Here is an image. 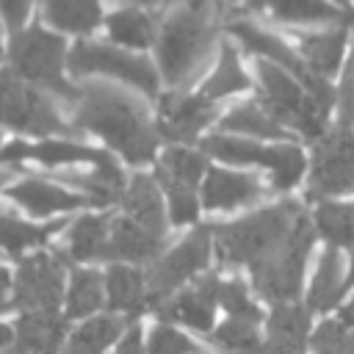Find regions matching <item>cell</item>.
<instances>
[{"instance_id": "obj_1", "label": "cell", "mask_w": 354, "mask_h": 354, "mask_svg": "<svg viewBox=\"0 0 354 354\" xmlns=\"http://www.w3.org/2000/svg\"><path fill=\"white\" fill-rule=\"evenodd\" d=\"M75 124L105 138L127 163L147 166L158 152V127L147 105L116 86L88 83L80 88Z\"/></svg>"}, {"instance_id": "obj_2", "label": "cell", "mask_w": 354, "mask_h": 354, "mask_svg": "<svg viewBox=\"0 0 354 354\" xmlns=\"http://www.w3.org/2000/svg\"><path fill=\"white\" fill-rule=\"evenodd\" d=\"M313 230V218L296 199H282L277 205L252 210L241 218L213 227V246L221 266L249 271L274 260L290 241Z\"/></svg>"}, {"instance_id": "obj_3", "label": "cell", "mask_w": 354, "mask_h": 354, "mask_svg": "<svg viewBox=\"0 0 354 354\" xmlns=\"http://www.w3.org/2000/svg\"><path fill=\"white\" fill-rule=\"evenodd\" d=\"M218 6L183 3L163 11L158 30V69L174 91L191 86L207 66L218 36Z\"/></svg>"}, {"instance_id": "obj_4", "label": "cell", "mask_w": 354, "mask_h": 354, "mask_svg": "<svg viewBox=\"0 0 354 354\" xmlns=\"http://www.w3.org/2000/svg\"><path fill=\"white\" fill-rule=\"evenodd\" d=\"M257 102L288 130L293 127L310 141H318L329 130V113L307 94V88L285 69L257 61Z\"/></svg>"}, {"instance_id": "obj_5", "label": "cell", "mask_w": 354, "mask_h": 354, "mask_svg": "<svg viewBox=\"0 0 354 354\" xmlns=\"http://www.w3.org/2000/svg\"><path fill=\"white\" fill-rule=\"evenodd\" d=\"M202 152L232 166H260L271 171L274 191H290L301 183L307 171V155L296 144H260L252 138H238L216 133L202 138Z\"/></svg>"}, {"instance_id": "obj_6", "label": "cell", "mask_w": 354, "mask_h": 354, "mask_svg": "<svg viewBox=\"0 0 354 354\" xmlns=\"http://www.w3.org/2000/svg\"><path fill=\"white\" fill-rule=\"evenodd\" d=\"M210 254H213V227H196L177 246H171L155 263H149V268L144 271L149 307L155 310L160 301L183 290L185 282L207 274Z\"/></svg>"}, {"instance_id": "obj_7", "label": "cell", "mask_w": 354, "mask_h": 354, "mask_svg": "<svg viewBox=\"0 0 354 354\" xmlns=\"http://www.w3.org/2000/svg\"><path fill=\"white\" fill-rule=\"evenodd\" d=\"M64 39L44 30V28H30L25 33H19L11 41V64H14V75L55 91L64 100H75L80 97V88H72L64 77Z\"/></svg>"}, {"instance_id": "obj_8", "label": "cell", "mask_w": 354, "mask_h": 354, "mask_svg": "<svg viewBox=\"0 0 354 354\" xmlns=\"http://www.w3.org/2000/svg\"><path fill=\"white\" fill-rule=\"evenodd\" d=\"M354 191V130L329 127L313 147L307 199L329 202Z\"/></svg>"}, {"instance_id": "obj_9", "label": "cell", "mask_w": 354, "mask_h": 354, "mask_svg": "<svg viewBox=\"0 0 354 354\" xmlns=\"http://www.w3.org/2000/svg\"><path fill=\"white\" fill-rule=\"evenodd\" d=\"M69 72L83 77V75H108L116 77L133 88H138L147 97L158 94V72L149 58L119 50L113 44L102 41H77L69 53Z\"/></svg>"}, {"instance_id": "obj_10", "label": "cell", "mask_w": 354, "mask_h": 354, "mask_svg": "<svg viewBox=\"0 0 354 354\" xmlns=\"http://www.w3.org/2000/svg\"><path fill=\"white\" fill-rule=\"evenodd\" d=\"M315 230L301 232L296 241H290L274 260L252 268V288L257 290L260 299L274 304H296L304 288V274H307V260L313 252Z\"/></svg>"}, {"instance_id": "obj_11", "label": "cell", "mask_w": 354, "mask_h": 354, "mask_svg": "<svg viewBox=\"0 0 354 354\" xmlns=\"http://www.w3.org/2000/svg\"><path fill=\"white\" fill-rule=\"evenodd\" d=\"M0 122L33 136L64 133V122L55 105L39 88L17 77L14 69L0 72Z\"/></svg>"}, {"instance_id": "obj_12", "label": "cell", "mask_w": 354, "mask_h": 354, "mask_svg": "<svg viewBox=\"0 0 354 354\" xmlns=\"http://www.w3.org/2000/svg\"><path fill=\"white\" fill-rule=\"evenodd\" d=\"M64 299V263L55 254L22 260L14 279V304L28 313H55Z\"/></svg>"}, {"instance_id": "obj_13", "label": "cell", "mask_w": 354, "mask_h": 354, "mask_svg": "<svg viewBox=\"0 0 354 354\" xmlns=\"http://www.w3.org/2000/svg\"><path fill=\"white\" fill-rule=\"evenodd\" d=\"M213 122H216V105L207 102L199 91L196 94L169 91L160 97L155 127H158V136L169 141V147H188Z\"/></svg>"}, {"instance_id": "obj_14", "label": "cell", "mask_w": 354, "mask_h": 354, "mask_svg": "<svg viewBox=\"0 0 354 354\" xmlns=\"http://www.w3.org/2000/svg\"><path fill=\"white\" fill-rule=\"evenodd\" d=\"M216 288H218V274L213 271L202 274L194 285L177 290L174 296H169L155 307L160 324H171V326L180 324L194 332H210L216 326V307H218Z\"/></svg>"}, {"instance_id": "obj_15", "label": "cell", "mask_w": 354, "mask_h": 354, "mask_svg": "<svg viewBox=\"0 0 354 354\" xmlns=\"http://www.w3.org/2000/svg\"><path fill=\"white\" fill-rule=\"evenodd\" d=\"M268 194V188L260 183L257 174L246 171H230V169H207L202 180V210L207 213H227L235 207H246L260 202Z\"/></svg>"}, {"instance_id": "obj_16", "label": "cell", "mask_w": 354, "mask_h": 354, "mask_svg": "<svg viewBox=\"0 0 354 354\" xmlns=\"http://www.w3.org/2000/svg\"><path fill=\"white\" fill-rule=\"evenodd\" d=\"M119 202L130 221H136L138 227H144L147 232H152L158 238H166L169 213H166V202H163V194H160V185L155 183V177L133 174L127 180Z\"/></svg>"}, {"instance_id": "obj_17", "label": "cell", "mask_w": 354, "mask_h": 354, "mask_svg": "<svg viewBox=\"0 0 354 354\" xmlns=\"http://www.w3.org/2000/svg\"><path fill=\"white\" fill-rule=\"evenodd\" d=\"M310 310L301 304H274L266 318L268 354H304L310 348Z\"/></svg>"}, {"instance_id": "obj_18", "label": "cell", "mask_w": 354, "mask_h": 354, "mask_svg": "<svg viewBox=\"0 0 354 354\" xmlns=\"http://www.w3.org/2000/svg\"><path fill=\"white\" fill-rule=\"evenodd\" d=\"M346 41H348V28H326V30H313V33H299L293 50L304 61V66L329 80L337 75L346 64Z\"/></svg>"}, {"instance_id": "obj_19", "label": "cell", "mask_w": 354, "mask_h": 354, "mask_svg": "<svg viewBox=\"0 0 354 354\" xmlns=\"http://www.w3.org/2000/svg\"><path fill=\"white\" fill-rule=\"evenodd\" d=\"M252 11L268 14L285 25H329V28H351L354 6H332L318 0H285V3H266L249 6Z\"/></svg>"}, {"instance_id": "obj_20", "label": "cell", "mask_w": 354, "mask_h": 354, "mask_svg": "<svg viewBox=\"0 0 354 354\" xmlns=\"http://www.w3.org/2000/svg\"><path fill=\"white\" fill-rule=\"evenodd\" d=\"M207 163L205 155L191 147H166L155 166V183L163 194H196L199 180H205Z\"/></svg>"}, {"instance_id": "obj_21", "label": "cell", "mask_w": 354, "mask_h": 354, "mask_svg": "<svg viewBox=\"0 0 354 354\" xmlns=\"http://www.w3.org/2000/svg\"><path fill=\"white\" fill-rule=\"evenodd\" d=\"M163 238L147 232L127 216L111 218V232L105 243V260L116 263H155L160 257Z\"/></svg>"}, {"instance_id": "obj_22", "label": "cell", "mask_w": 354, "mask_h": 354, "mask_svg": "<svg viewBox=\"0 0 354 354\" xmlns=\"http://www.w3.org/2000/svg\"><path fill=\"white\" fill-rule=\"evenodd\" d=\"M105 301L119 318H136L144 307H149L147 277L136 266H111L105 274Z\"/></svg>"}, {"instance_id": "obj_23", "label": "cell", "mask_w": 354, "mask_h": 354, "mask_svg": "<svg viewBox=\"0 0 354 354\" xmlns=\"http://www.w3.org/2000/svg\"><path fill=\"white\" fill-rule=\"evenodd\" d=\"M8 196L22 205L28 213L33 216H53V213H66V210H75V207H83V205H91L86 196H80L77 191H66L61 185H53V183H44V180H22L17 183Z\"/></svg>"}, {"instance_id": "obj_24", "label": "cell", "mask_w": 354, "mask_h": 354, "mask_svg": "<svg viewBox=\"0 0 354 354\" xmlns=\"http://www.w3.org/2000/svg\"><path fill=\"white\" fill-rule=\"evenodd\" d=\"M346 293V274H343V257L337 249L326 246L315 263V271L307 285V310L310 313H329L340 304Z\"/></svg>"}, {"instance_id": "obj_25", "label": "cell", "mask_w": 354, "mask_h": 354, "mask_svg": "<svg viewBox=\"0 0 354 354\" xmlns=\"http://www.w3.org/2000/svg\"><path fill=\"white\" fill-rule=\"evenodd\" d=\"M163 11L166 8H152V6H124V8L111 11L105 25H108V33L116 44L144 50L155 41L158 14H163Z\"/></svg>"}, {"instance_id": "obj_26", "label": "cell", "mask_w": 354, "mask_h": 354, "mask_svg": "<svg viewBox=\"0 0 354 354\" xmlns=\"http://www.w3.org/2000/svg\"><path fill=\"white\" fill-rule=\"evenodd\" d=\"M66 318L55 313H25L17 324V351L22 354H61Z\"/></svg>"}, {"instance_id": "obj_27", "label": "cell", "mask_w": 354, "mask_h": 354, "mask_svg": "<svg viewBox=\"0 0 354 354\" xmlns=\"http://www.w3.org/2000/svg\"><path fill=\"white\" fill-rule=\"evenodd\" d=\"M218 124L227 136H238V138H268V141L290 138V133L257 100H246V102L232 105L218 119Z\"/></svg>"}, {"instance_id": "obj_28", "label": "cell", "mask_w": 354, "mask_h": 354, "mask_svg": "<svg viewBox=\"0 0 354 354\" xmlns=\"http://www.w3.org/2000/svg\"><path fill=\"white\" fill-rule=\"evenodd\" d=\"M124 335V318L119 315H94L86 324H80L72 337L66 340L61 354H102L113 343H119Z\"/></svg>"}, {"instance_id": "obj_29", "label": "cell", "mask_w": 354, "mask_h": 354, "mask_svg": "<svg viewBox=\"0 0 354 354\" xmlns=\"http://www.w3.org/2000/svg\"><path fill=\"white\" fill-rule=\"evenodd\" d=\"M313 230L332 249H354V205L351 202H318L313 210Z\"/></svg>"}, {"instance_id": "obj_30", "label": "cell", "mask_w": 354, "mask_h": 354, "mask_svg": "<svg viewBox=\"0 0 354 354\" xmlns=\"http://www.w3.org/2000/svg\"><path fill=\"white\" fill-rule=\"evenodd\" d=\"M252 83H249V75L243 72L241 66V58H238V50L232 44H224L221 47V55L216 61V69L213 75L205 80V86L199 88V94L207 100V102H216V100H224L230 94H238V91H246Z\"/></svg>"}, {"instance_id": "obj_31", "label": "cell", "mask_w": 354, "mask_h": 354, "mask_svg": "<svg viewBox=\"0 0 354 354\" xmlns=\"http://www.w3.org/2000/svg\"><path fill=\"white\" fill-rule=\"evenodd\" d=\"M105 301V277H100L91 268H77L66 288V310L64 318H86L97 313Z\"/></svg>"}, {"instance_id": "obj_32", "label": "cell", "mask_w": 354, "mask_h": 354, "mask_svg": "<svg viewBox=\"0 0 354 354\" xmlns=\"http://www.w3.org/2000/svg\"><path fill=\"white\" fill-rule=\"evenodd\" d=\"M111 232V216H83L69 230L72 260H105V243Z\"/></svg>"}, {"instance_id": "obj_33", "label": "cell", "mask_w": 354, "mask_h": 354, "mask_svg": "<svg viewBox=\"0 0 354 354\" xmlns=\"http://www.w3.org/2000/svg\"><path fill=\"white\" fill-rule=\"evenodd\" d=\"M44 17L58 30L91 33L102 19V8L88 0H53L44 6Z\"/></svg>"}, {"instance_id": "obj_34", "label": "cell", "mask_w": 354, "mask_h": 354, "mask_svg": "<svg viewBox=\"0 0 354 354\" xmlns=\"http://www.w3.org/2000/svg\"><path fill=\"white\" fill-rule=\"evenodd\" d=\"M216 301L221 304L227 318H241V321H249V324H260L263 321V310L257 307L249 285L243 279H238V277H218Z\"/></svg>"}, {"instance_id": "obj_35", "label": "cell", "mask_w": 354, "mask_h": 354, "mask_svg": "<svg viewBox=\"0 0 354 354\" xmlns=\"http://www.w3.org/2000/svg\"><path fill=\"white\" fill-rule=\"evenodd\" d=\"M55 230H61V221H50L44 227H36V224H28V221H19L17 216H8V213H0V246L11 254H19L22 249L28 246H39L44 243Z\"/></svg>"}, {"instance_id": "obj_36", "label": "cell", "mask_w": 354, "mask_h": 354, "mask_svg": "<svg viewBox=\"0 0 354 354\" xmlns=\"http://www.w3.org/2000/svg\"><path fill=\"white\" fill-rule=\"evenodd\" d=\"M210 340L227 354H257L263 348L257 324H249L241 318H224L218 326H213Z\"/></svg>"}, {"instance_id": "obj_37", "label": "cell", "mask_w": 354, "mask_h": 354, "mask_svg": "<svg viewBox=\"0 0 354 354\" xmlns=\"http://www.w3.org/2000/svg\"><path fill=\"white\" fill-rule=\"evenodd\" d=\"M108 152L75 144V141H41V144H30V158L41 160L47 166H61V163H100Z\"/></svg>"}, {"instance_id": "obj_38", "label": "cell", "mask_w": 354, "mask_h": 354, "mask_svg": "<svg viewBox=\"0 0 354 354\" xmlns=\"http://www.w3.org/2000/svg\"><path fill=\"white\" fill-rule=\"evenodd\" d=\"M196 343L171 324H155L144 340V354H194Z\"/></svg>"}, {"instance_id": "obj_39", "label": "cell", "mask_w": 354, "mask_h": 354, "mask_svg": "<svg viewBox=\"0 0 354 354\" xmlns=\"http://www.w3.org/2000/svg\"><path fill=\"white\" fill-rule=\"evenodd\" d=\"M313 354H348V329L337 318L321 321L310 335Z\"/></svg>"}, {"instance_id": "obj_40", "label": "cell", "mask_w": 354, "mask_h": 354, "mask_svg": "<svg viewBox=\"0 0 354 354\" xmlns=\"http://www.w3.org/2000/svg\"><path fill=\"white\" fill-rule=\"evenodd\" d=\"M335 127L343 130H354V53L346 58L343 69H340V83L335 88Z\"/></svg>"}, {"instance_id": "obj_41", "label": "cell", "mask_w": 354, "mask_h": 354, "mask_svg": "<svg viewBox=\"0 0 354 354\" xmlns=\"http://www.w3.org/2000/svg\"><path fill=\"white\" fill-rule=\"evenodd\" d=\"M0 14H3V19H6V25L11 28V30H17L22 22H25V17L30 14V3H19V0H6V3H0Z\"/></svg>"}, {"instance_id": "obj_42", "label": "cell", "mask_w": 354, "mask_h": 354, "mask_svg": "<svg viewBox=\"0 0 354 354\" xmlns=\"http://www.w3.org/2000/svg\"><path fill=\"white\" fill-rule=\"evenodd\" d=\"M113 354H144V337H141V329L138 326H130L122 340L116 343V351Z\"/></svg>"}, {"instance_id": "obj_43", "label": "cell", "mask_w": 354, "mask_h": 354, "mask_svg": "<svg viewBox=\"0 0 354 354\" xmlns=\"http://www.w3.org/2000/svg\"><path fill=\"white\" fill-rule=\"evenodd\" d=\"M337 321L348 329V354H354V296L340 307L337 313Z\"/></svg>"}, {"instance_id": "obj_44", "label": "cell", "mask_w": 354, "mask_h": 354, "mask_svg": "<svg viewBox=\"0 0 354 354\" xmlns=\"http://www.w3.org/2000/svg\"><path fill=\"white\" fill-rule=\"evenodd\" d=\"M8 285H11V277L6 268H0V313L6 310V299H8Z\"/></svg>"}, {"instance_id": "obj_45", "label": "cell", "mask_w": 354, "mask_h": 354, "mask_svg": "<svg viewBox=\"0 0 354 354\" xmlns=\"http://www.w3.org/2000/svg\"><path fill=\"white\" fill-rule=\"evenodd\" d=\"M11 337H14V332H11V326H6V324H0V351L11 343Z\"/></svg>"}, {"instance_id": "obj_46", "label": "cell", "mask_w": 354, "mask_h": 354, "mask_svg": "<svg viewBox=\"0 0 354 354\" xmlns=\"http://www.w3.org/2000/svg\"><path fill=\"white\" fill-rule=\"evenodd\" d=\"M354 288V249H351V257H348V274H346V290Z\"/></svg>"}, {"instance_id": "obj_47", "label": "cell", "mask_w": 354, "mask_h": 354, "mask_svg": "<svg viewBox=\"0 0 354 354\" xmlns=\"http://www.w3.org/2000/svg\"><path fill=\"white\" fill-rule=\"evenodd\" d=\"M194 354H210V351H194Z\"/></svg>"}, {"instance_id": "obj_48", "label": "cell", "mask_w": 354, "mask_h": 354, "mask_svg": "<svg viewBox=\"0 0 354 354\" xmlns=\"http://www.w3.org/2000/svg\"><path fill=\"white\" fill-rule=\"evenodd\" d=\"M8 354H22V351H8Z\"/></svg>"}, {"instance_id": "obj_49", "label": "cell", "mask_w": 354, "mask_h": 354, "mask_svg": "<svg viewBox=\"0 0 354 354\" xmlns=\"http://www.w3.org/2000/svg\"><path fill=\"white\" fill-rule=\"evenodd\" d=\"M0 185H3V174H0Z\"/></svg>"}, {"instance_id": "obj_50", "label": "cell", "mask_w": 354, "mask_h": 354, "mask_svg": "<svg viewBox=\"0 0 354 354\" xmlns=\"http://www.w3.org/2000/svg\"><path fill=\"white\" fill-rule=\"evenodd\" d=\"M0 55H3V44H0Z\"/></svg>"}]
</instances>
